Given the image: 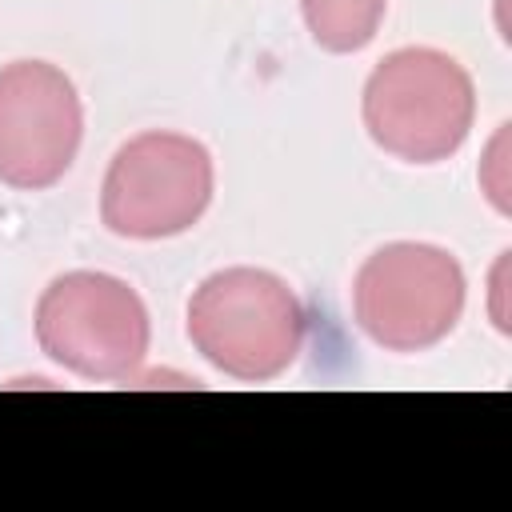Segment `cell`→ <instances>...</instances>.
<instances>
[{
	"label": "cell",
	"instance_id": "52a82bcc",
	"mask_svg": "<svg viewBox=\"0 0 512 512\" xmlns=\"http://www.w3.org/2000/svg\"><path fill=\"white\" fill-rule=\"evenodd\" d=\"M304 24L324 52H360L384 24L388 0H300Z\"/></svg>",
	"mask_w": 512,
	"mask_h": 512
},
{
	"label": "cell",
	"instance_id": "8992f818",
	"mask_svg": "<svg viewBox=\"0 0 512 512\" xmlns=\"http://www.w3.org/2000/svg\"><path fill=\"white\" fill-rule=\"evenodd\" d=\"M84 108L76 84L48 60L0 68V184L20 192L52 188L76 160Z\"/></svg>",
	"mask_w": 512,
	"mask_h": 512
},
{
	"label": "cell",
	"instance_id": "6da1fadb",
	"mask_svg": "<svg viewBox=\"0 0 512 512\" xmlns=\"http://www.w3.org/2000/svg\"><path fill=\"white\" fill-rule=\"evenodd\" d=\"M300 296L264 268L212 272L188 300L192 348L232 380H276L304 348Z\"/></svg>",
	"mask_w": 512,
	"mask_h": 512
},
{
	"label": "cell",
	"instance_id": "277c9868",
	"mask_svg": "<svg viewBox=\"0 0 512 512\" xmlns=\"http://www.w3.org/2000/svg\"><path fill=\"white\" fill-rule=\"evenodd\" d=\"M148 336V308L120 276L64 272L40 292V352L84 380H128L148 356Z\"/></svg>",
	"mask_w": 512,
	"mask_h": 512
},
{
	"label": "cell",
	"instance_id": "3957f363",
	"mask_svg": "<svg viewBox=\"0 0 512 512\" xmlns=\"http://www.w3.org/2000/svg\"><path fill=\"white\" fill-rule=\"evenodd\" d=\"M352 312L372 344L388 352H424L464 316V268L436 244H384L352 280Z\"/></svg>",
	"mask_w": 512,
	"mask_h": 512
},
{
	"label": "cell",
	"instance_id": "7a4b0ae2",
	"mask_svg": "<svg viewBox=\"0 0 512 512\" xmlns=\"http://www.w3.org/2000/svg\"><path fill=\"white\" fill-rule=\"evenodd\" d=\"M364 128L396 160L436 164L460 152L476 120L468 68L440 48H396L364 84Z\"/></svg>",
	"mask_w": 512,
	"mask_h": 512
},
{
	"label": "cell",
	"instance_id": "5b68a950",
	"mask_svg": "<svg viewBox=\"0 0 512 512\" xmlns=\"http://www.w3.org/2000/svg\"><path fill=\"white\" fill-rule=\"evenodd\" d=\"M212 156L184 132H140L108 164L100 220L128 240L188 232L212 204Z\"/></svg>",
	"mask_w": 512,
	"mask_h": 512
}]
</instances>
